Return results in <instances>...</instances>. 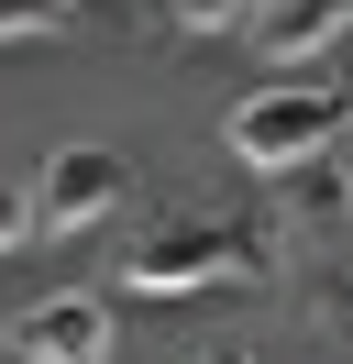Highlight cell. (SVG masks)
<instances>
[{
  "instance_id": "6da1fadb",
  "label": "cell",
  "mask_w": 353,
  "mask_h": 364,
  "mask_svg": "<svg viewBox=\"0 0 353 364\" xmlns=\"http://www.w3.org/2000/svg\"><path fill=\"white\" fill-rule=\"evenodd\" d=\"M342 89H309V77H276V89H254L232 111V166H265V177H287V166H320L331 144H342Z\"/></svg>"
},
{
  "instance_id": "9c48e42d",
  "label": "cell",
  "mask_w": 353,
  "mask_h": 364,
  "mask_svg": "<svg viewBox=\"0 0 353 364\" xmlns=\"http://www.w3.org/2000/svg\"><path fill=\"white\" fill-rule=\"evenodd\" d=\"M199 364H243V353H199Z\"/></svg>"
},
{
  "instance_id": "52a82bcc",
  "label": "cell",
  "mask_w": 353,
  "mask_h": 364,
  "mask_svg": "<svg viewBox=\"0 0 353 364\" xmlns=\"http://www.w3.org/2000/svg\"><path fill=\"white\" fill-rule=\"evenodd\" d=\"M265 0H176V23L188 33H232V23H254Z\"/></svg>"
},
{
  "instance_id": "7a4b0ae2",
  "label": "cell",
  "mask_w": 353,
  "mask_h": 364,
  "mask_svg": "<svg viewBox=\"0 0 353 364\" xmlns=\"http://www.w3.org/2000/svg\"><path fill=\"white\" fill-rule=\"evenodd\" d=\"M243 265H254V232H232V221H176V232H154V243L122 254V287L132 298H188V287H221V276H243Z\"/></svg>"
},
{
  "instance_id": "3957f363",
  "label": "cell",
  "mask_w": 353,
  "mask_h": 364,
  "mask_svg": "<svg viewBox=\"0 0 353 364\" xmlns=\"http://www.w3.org/2000/svg\"><path fill=\"white\" fill-rule=\"evenodd\" d=\"M44 232H88V221H110V199H122V155L110 144H66L56 166H44Z\"/></svg>"
},
{
  "instance_id": "5b68a950",
  "label": "cell",
  "mask_w": 353,
  "mask_h": 364,
  "mask_svg": "<svg viewBox=\"0 0 353 364\" xmlns=\"http://www.w3.org/2000/svg\"><path fill=\"white\" fill-rule=\"evenodd\" d=\"M254 45H265V67H309V55L353 45V0H265Z\"/></svg>"
},
{
  "instance_id": "ba28073f",
  "label": "cell",
  "mask_w": 353,
  "mask_h": 364,
  "mask_svg": "<svg viewBox=\"0 0 353 364\" xmlns=\"http://www.w3.org/2000/svg\"><path fill=\"white\" fill-rule=\"evenodd\" d=\"M33 221H44V199H33V188H22V177H0V254H11L22 232H33Z\"/></svg>"
},
{
  "instance_id": "8992f818",
  "label": "cell",
  "mask_w": 353,
  "mask_h": 364,
  "mask_svg": "<svg viewBox=\"0 0 353 364\" xmlns=\"http://www.w3.org/2000/svg\"><path fill=\"white\" fill-rule=\"evenodd\" d=\"M56 23H66V0H0V45H33Z\"/></svg>"
},
{
  "instance_id": "277c9868",
  "label": "cell",
  "mask_w": 353,
  "mask_h": 364,
  "mask_svg": "<svg viewBox=\"0 0 353 364\" xmlns=\"http://www.w3.org/2000/svg\"><path fill=\"white\" fill-rule=\"evenodd\" d=\"M11 342H22V364H100L110 353V309L100 298H33V309L11 320Z\"/></svg>"
}]
</instances>
